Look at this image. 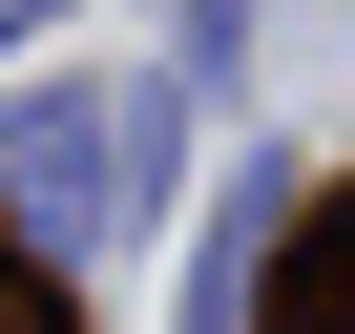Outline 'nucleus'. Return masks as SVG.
Here are the masks:
<instances>
[{
    "mask_svg": "<svg viewBox=\"0 0 355 334\" xmlns=\"http://www.w3.org/2000/svg\"><path fill=\"white\" fill-rule=\"evenodd\" d=\"M0 334H42V292H21V272H0Z\"/></svg>",
    "mask_w": 355,
    "mask_h": 334,
    "instance_id": "1",
    "label": "nucleus"
}]
</instances>
